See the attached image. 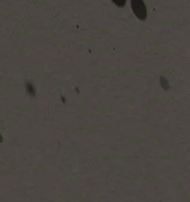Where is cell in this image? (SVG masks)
<instances>
[{
  "instance_id": "6da1fadb",
  "label": "cell",
  "mask_w": 190,
  "mask_h": 202,
  "mask_svg": "<svg viewBox=\"0 0 190 202\" xmlns=\"http://www.w3.org/2000/svg\"><path fill=\"white\" fill-rule=\"evenodd\" d=\"M131 5L133 12L139 19H146L147 9L143 0H131Z\"/></svg>"
},
{
  "instance_id": "7a4b0ae2",
  "label": "cell",
  "mask_w": 190,
  "mask_h": 202,
  "mask_svg": "<svg viewBox=\"0 0 190 202\" xmlns=\"http://www.w3.org/2000/svg\"><path fill=\"white\" fill-rule=\"evenodd\" d=\"M117 6L120 7V8H122L124 7L126 3V0H112Z\"/></svg>"
}]
</instances>
